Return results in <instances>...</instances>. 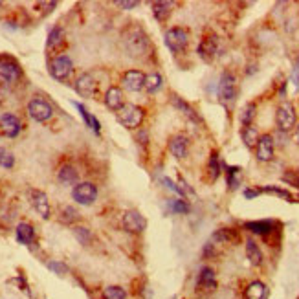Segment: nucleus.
I'll return each instance as SVG.
<instances>
[{
	"mask_svg": "<svg viewBox=\"0 0 299 299\" xmlns=\"http://www.w3.org/2000/svg\"><path fill=\"white\" fill-rule=\"evenodd\" d=\"M123 44L131 57H143L151 48V42H149V39H147L145 31L138 26H132L125 31Z\"/></svg>",
	"mask_w": 299,
	"mask_h": 299,
	"instance_id": "obj_1",
	"label": "nucleus"
},
{
	"mask_svg": "<svg viewBox=\"0 0 299 299\" xmlns=\"http://www.w3.org/2000/svg\"><path fill=\"white\" fill-rule=\"evenodd\" d=\"M163 40H165V46H167L173 53H182L184 50H187L189 33H187L184 28H171V30L165 31Z\"/></svg>",
	"mask_w": 299,
	"mask_h": 299,
	"instance_id": "obj_2",
	"label": "nucleus"
},
{
	"mask_svg": "<svg viewBox=\"0 0 299 299\" xmlns=\"http://www.w3.org/2000/svg\"><path fill=\"white\" fill-rule=\"evenodd\" d=\"M143 118H145V110L141 109V106L131 105V103L123 105V109H121L118 112L119 123L123 125V127H127V129H136V127H140L141 121H143Z\"/></svg>",
	"mask_w": 299,
	"mask_h": 299,
	"instance_id": "obj_3",
	"label": "nucleus"
},
{
	"mask_svg": "<svg viewBox=\"0 0 299 299\" xmlns=\"http://www.w3.org/2000/svg\"><path fill=\"white\" fill-rule=\"evenodd\" d=\"M219 99L224 105H231L237 99V79L231 72H224L219 81Z\"/></svg>",
	"mask_w": 299,
	"mask_h": 299,
	"instance_id": "obj_4",
	"label": "nucleus"
},
{
	"mask_svg": "<svg viewBox=\"0 0 299 299\" xmlns=\"http://www.w3.org/2000/svg\"><path fill=\"white\" fill-rule=\"evenodd\" d=\"M295 121H297V116H295V109L292 103L285 101L277 106V112H275V123L281 132H288L294 129Z\"/></svg>",
	"mask_w": 299,
	"mask_h": 299,
	"instance_id": "obj_5",
	"label": "nucleus"
},
{
	"mask_svg": "<svg viewBox=\"0 0 299 299\" xmlns=\"http://www.w3.org/2000/svg\"><path fill=\"white\" fill-rule=\"evenodd\" d=\"M28 114L35 121H48L53 116V109L48 101H44L42 97H33L30 103H28Z\"/></svg>",
	"mask_w": 299,
	"mask_h": 299,
	"instance_id": "obj_6",
	"label": "nucleus"
},
{
	"mask_svg": "<svg viewBox=\"0 0 299 299\" xmlns=\"http://www.w3.org/2000/svg\"><path fill=\"white\" fill-rule=\"evenodd\" d=\"M72 197L81 206H90L97 198V187L94 184H90V182H81V184H77L74 187Z\"/></svg>",
	"mask_w": 299,
	"mask_h": 299,
	"instance_id": "obj_7",
	"label": "nucleus"
},
{
	"mask_svg": "<svg viewBox=\"0 0 299 299\" xmlns=\"http://www.w3.org/2000/svg\"><path fill=\"white\" fill-rule=\"evenodd\" d=\"M72 68H74L72 59L68 57V55H59V57L53 59L52 65H50V74H52V77H55L57 81H65L66 77L72 74Z\"/></svg>",
	"mask_w": 299,
	"mask_h": 299,
	"instance_id": "obj_8",
	"label": "nucleus"
},
{
	"mask_svg": "<svg viewBox=\"0 0 299 299\" xmlns=\"http://www.w3.org/2000/svg\"><path fill=\"white\" fill-rule=\"evenodd\" d=\"M123 228L127 229V231H131V233H141V231H145V228H147V220L140 211L129 209L123 215Z\"/></svg>",
	"mask_w": 299,
	"mask_h": 299,
	"instance_id": "obj_9",
	"label": "nucleus"
},
{
	"mask_svg": "<svg viewBox=\"0 0 299 299\" xmlns=\"http://www.w3.org/2000/svg\"><path fill=\"white\" fill-rule=\"evenodd\" d=\"M215 288H217L215 272H213L211 268H207V266L200 268L198 277H197V290L200 292V294H211V292H215Z\"/></svg>",
	"mask_w": 299,
	"mask_h": 299,
	"instance_id": "obj_10",
	"label": "nucleus"
},
{
	"mask_svg": "<svg viewBox=\"0 0 299 299\" xmlns=\"http://www.w3.org/2000/svg\"><path fill=\"white\" fill-rule=\"evenodd\" d=\"M22 70L13 59H4L0 62V79L6 83H17L20 79Z\"/></svg>",
	"mask_w": 299,
	"mask_h": 299,
	"instance_id": "obj_11",
	"label": "nucleus"
},
{
	"mask_svg": "<svg viewBox=\"0 0 299 299\" xmlns=\"http://www.w3.org/2000/svg\"><path fill=\"white\" fill-rule=\"evenodd\" d=\"M22 123L15 114H4L0 118V132L8 138H17L20 134Z\"/></svg>",
	"mask_w": 299,
	"mask_h": 299,
	"instance_id": "obj_12",
	"label": "nucleus"
},
{
	"mask_svg": "<svg viewBox=\"0 0 299 299\" xmlns=\"http://www.w3.org/2000/svg\"><path fill=\"white\" fill-rule=\"evenodd\" d=\"M123 87L129 92H140L145 87V74L140 70H129L123 74Z\"/></svg>",
	"mask_w": 299,
	"mask_h": 299,
	"instance_id": "obj_13",
	"label": "nucleus"
},
{
	"mask_svg": "<svg viewBox=\"0 0 299 299\" xmlns=\"http://www.w3.org/2000/svg\"><path fill=\"white\" fill-rule=\"evenodd\" d=\"M169 149H171L173 156L178 160H184L189 154V140L184 134H175L169 141Z\"/></svg>",
	"mask_w": 299,
	"mask_h": 299,
	"instance_id": "obj_14",
	"label": "nucleus"
},
{
	"mask_svg": "<svg viewBox=\"0 0 299 299\" xmlns=\"http://www.w3.org/2000/svg\"><path fill=\"white\" fill-rule=\"evenodd\" d=\"M273 158V136L263 134L257 141V160L259 162H270Z\"/></svg>",
	"mask_w": 299,
	"mask_h": 299,
	"instance_id": "obj_15",
	"label": "nucleus"
},
{
	"mask_svg": "<svg viewBox=\"0 0 299 299\" xmlns=\"http://www.w3.org/2000/svg\"><path fill=\"white\" fill-rule=\"evenodd\" d=\"M75 90H77V94L83 97H92L97 90V83L90 74H83L77 77V81H75Z\"/></svg>",
	"mask_w": 299,
	"mask_h": 299,
	"instance_id": "obj_16",
	"label": "nucleus"
},
{
	"mask_svg": "<svg viewBox=\"0 0 299 299\" xmlns=\"http://www.w3.org/2000/svg\"><path fill=\"white\" fill-rule=\"evenodd\" d=\"M217 52H219V40H217V37H206L198 44V55L207 62L215 59Z\"/></svg>",
	"mask_w": 299,
	"mask_h": 299,
	"instance_id": "obj_17",
	"label": "nucleus"
},
{
	"mask_svg": "<svg viewBox=\"0 0 299 299\" xmlns=\"http://www.w3.org/2000/svg\"><path fill=\"white\" fill-rule=\"evenodd\" d=\"M31 204H33L35 211L42 219H50L52 209H50V200L46 197V193H42V191H31Z\"/></svg>",
	"mask_w": 299,
	"mask_h": 299,
	"instance_id": "obj_18",
	"label": "nucleus"
},
{
	"mask_svg": "<svg viewBox=\"0 0 299 299\" xmlns=\"http://www.w3.org/2000/svg\"><path fill=\"white\" fill-rule=\"evenodd\" d=\"M105 105L109 106L110 110L119 112V110L123 109V105H125L123 90L118 88V87H110L109 90H106V94H105Z\"/></svg>",
	"mask_w": 299,
	"mask_h": 299,
	"instance_id": "obj_19",
	"label": "nucleus"
},
{
	"mask_svg": "<svg viewBox=\"0 0 299 299\" xmlns=\"http://www.w3.org/2000/svg\"><path fill=\"white\" fill-rule=\"evenodd\" d=\"M244 228L251 231V233L261 235V237H268L273 231V228H275V222L273 220H251V222L244 224Z\"/></svg>",
	"mask_w": 299,
	"mask_h": 299,
	"instance_id": "obj_20",
	"label": "nucleus"
},
{
	"mask_svg": "<svg viewBox=\"0 0 299 299\" xmlns=\"http://www.w3.org/2000/svg\"><path fill=\"white\" fill-rule=\"evenodd\" d=\"M270 290L268 286L263 281H251L244 290V297L246 299H268Z\"/></svg>",
	"mask_w": 299,
	"mask_h": 299,
	"instance_id": "obj_21",
	"label": "nucleus"
},
{
	"mask_svg": "<svg viewBox=\"0 0 299 299\" xmlns=\"http://www.w3.org/2000/svg\"><path fill=\"white\" fill-rule=\"evenodd\" d=\"M233 241H239V233L231 228H220L211 235V242L217 244H231Z\"/></svg>",
	"mask_w": 299,
	"mask_h": 299,
	"instance_id": "obj_22",
	"label": "nucleus"
},
{
	"mask_svg": "<svg viewBox=\"0 0 299 299\" xmlns=\"http://www.w3.org/2000/svg\"><path fill=\"white\" fill-rule=\"evenodd\" d=\"M17 241L20 242V244L30 246L31 242L35 241V229H33V226L28 224V222H20V224L17 226Z\"/></svg>",
	"mask_w": 299,
	"mask_h": 299,
	"instance_id": "obj_23",
	"label": "nucleus"
},
{
	"mask_svg": "<svg viewBox=\"0 0 299 299\" xmlns=\"http://www.w3.org/2000/svg\"><path fill=\"white\" fill-rule=\"evenodd\" d=\"M246 257L250 261V264H253V266H261L263 264V251H261L259 244L253 239H248L246 241Z\"/></svg>",
	"mask_w": 299,
	"mask_h": 299,
	"instance_id": "obj_24",
	"label": "nucleus"
},
{
	"mask_svg": "<svg viewBox=\"0 0 299 299\" xmlns=\"http://www.w3.org/2000/svg\"><path fill=\"white\" fill-rule=\"evenodd\" d=\"M153 13H154V17H156V20L165 22L173 13V4L171 2H163V0L154 2L153 4Z\"/></svg>",
	"mask_w": 299,
	"mask_h": 299,
	"instance_id": "obj_25",
	"label": "nucleus"
},
{
	"mask_svg": "<svg viewBox=\"0 0 299 299\" xmlns=\"http://www.w3.org/2000/svg\"><path fill=\"white\" fill-rule=\"evenodd\" d=\"M206 171H207V178H209V182H215L220 176V173H222V163H220L219 153H215V151L211 153V158H209V162H207Z\"/></svg>",
	"mask_w": 299,
	"mask_h": 299,
	"instance_id": "obj_26",
	"label": "nucleus"
},
{
	"mask_svg": "<svg viewBox=\"0 0 299 299\" xmlns=\"http://www.w3.org/2000/svg\"><path fill=\"white\" fill-rule=\"evenodd\" d=\"M74 105H75V109L79 110V114H81V118L84 119V123H87V127H90L94 132H96V134H99V131H101V125H99V121H97L96 116L90 114V112L87 110V106L81 105V103H74Z\"/></svg>",
	"mask_w": 299,
	"mask_h": 299,
	"instance_id": "obj_27",
	"label": "nucleus"
},
{
	"mask_svg": "<svg viewBox=\"0 0 299 299\" xmlns=\"http://www.w3.org/2000/svg\"><path fill=\"white\" fill-rule=\"evenodd\" d=\"M57 178H59V182H62V184H77V180H79V173L75 171V167H72V165H62L57 173Z\"/></svg>",
	"mask_w": 299,
	"mask_h": 299,
	"instance_id": "obj_28",
	"label": "nucleus"
},
{
	"mask_svg": "<svg viewBox=\"0 0 299 299\" xmlns=\"http://www.w3.org/2000/svg\"><path fill=\"white\" fill-rule=\"evenodd\" d=\"M62 44H65V30H62L61 26H55L50 31L46 46H48L50 50H57V48H61Z\"/></svg>",
	"mask_w": 299,
	"mask_h": 299,
	"instance_id": "obj_29",
	"label": "nucleus"
},
{
	"mask_svg": "<svg viewBox=\"0 0 299 299\" xmlns=\"http://www.w3.org/2000/svg\"><path fill=\"white\" fill-rule=\"evenodd\" d=\"M242 136V141H244V145L248 147V149H253V147H257V141H259V132H257L255 127H244L241 132Z\"/></svg>",
	"mask_w": 299,
	"mask_h": 299,
	"instance_id": "obj_30",
	"label": "nucleus"
},
{
	"mask_svg": "<svg viewBox=\"0 0 299 299\" xmlns=\"http://www.w3.org/2000/svg\"><path fill=\"white\" fill-rule=\"evenodd\" d=\"M162 84H163V77H162V74H158V72H153V74H149V75H145V90L149 94H156L162 88Z\"/></svg>",
	"mask_w": 299,
	"mask_h": 299,
	"instance_id": "obj_31",
	"label": "nucleus"
},
{
	"mask_svg": "<svg viewBox=\"0 0 299 299\" xmlns=\"http://www.w3.org/2000/svg\"><path fill=\"white\" fill-rule=\"evenodd\" d=\"M173 105H175L176 109L180 110L182 114L187 116V118H189V119H193V121H197V123H198V121H200V118H198V116H197V112H195V110L191 109V105H187V103H185L184 99H180V97H178V96H173Z\"/></svg>",
	"mask_w": 299,
	"mask_h": 299,
	"instance_id": "obj_32",
	"label": "nucleus"
},
{
	"mask_svg": "<svg viewBox=\"0 0 299 299\" xmlns=\"http://www.w3.org/2000/svg\"><path fill=\"white\" fill-rule=\"evenodd\" d=\"M103 299H127V292L118 285H110L103 288Z\"/></svg>",
	"mask_w": 299,
	"mask_h": 299,
	"instance_id": "obj_33",
	"label": "nucleus"
},
{
	"mask_svg": "<svg viewBox=\"0 0 299 299\" xmlns=\"http://www.w3.org/2000/svg\"><path fill=\"white\" fill-rule=\"evenodd\" d=\"M228 187L235 191L241 185V169L239 167H228Z\"/></svg>",
	"mask_w": 299,
	"mask_h": 299,
	"instance_id": "obj_34",
	"label": "nucleus"
},
{
	"mask_svg": "<svg viewBox=\"0 0 299 299\" xmlns=\"http://www.w3.org/2000/svg\"><path fill=\"white\" fill-rule=\"evenodd\" d=\"M255 103H250V105H246V109L242 110V116H241V121L244 127H250L251 121H253V118H255Z\"/></svg>",
	"mask_w": 299,
	"mask_h": 299,
	"instance_id": "obj_35",
	"label": "nucleus"
},
{
	"mask_svg": "<svg viewBox=\"0 0 299 299\" xmlns=\"http://www.w3.org/2000/svg\"><path fill=\"white\" fill-rule=\"evenodd\" d=\"M261 193L275 195V197H281V198H285V200H288V202H292V195L288 193V191H285V189H281V187H277V185H264L263 189H261Z\"/></svg>",
	"mask_w": 299,
	"mask_h": 299,
	"instance_id": "obj_36",
	"label": "nucleus"
},
{
	"mask_svg": "<svg viewBox=\"0 0 299 299\" xmlns=\"http://www.w3.org/2000/svg\"><path fill=\"white\" fill-rule=\"evenodd\" d=\"M169 209L173 213H187L189 211V204L185 202L184 198H176V200H169Z\"/></svg>",
	"mask_w": 299,
	"mask_h": 299,
	"instance_id": "obj_37",
	"label": "nucleus"
},
{
	"mask_svg": "<svg viewBox=\"0 0 299 299\" xmlns=\"http://www.w3.org/2000/svg\"><path fill=\"white\" fill-rule=\"evenodd\" d=\"M0 165L4 169H11L15 165V158H13V154L9 153L8 149H0Z\"/></svg>",
	"mask_w": 299,
	"mask_h": 299,
	"instance_id": "obj_38",
	"label": "nucleus"
},
{
	"mask_svg": "<svg viewBox=\"0 0 299 299\" xmlns=\"http://www.w3.org/2000/svg\"><path fill=\"white\" fill-rule=\"evenodd\" d=\"M79 219V215H77V211H75L72 206H66L62 207V211H61V220L65 222V224H72L74 220Z\"/></svg>",
	"mask_w": 299,
	"mask_h": 299,
	"instance_id": "obj_39",
	"label": "nucleus"
},
{
	"mask_svg": "<svg viewBox=\"0 0 299 299\" xmlns=\"http://www.w3.org/2000/svg\"><path fill=\"white\" fill-rule=\"evenodd\" d=\"M74 235L77 237V241H79L81 244H88V242H90V239H92L90 229L83 228V226H79V228H74Z\"/></svg>",
	"mask_w": 299,
	"mask_h": 299,
	"instance_id": "obj_40",
	"label": "nucleus"
},
{
	"mask_svg": "<svg viewBox=\"0 0 299 299\" xmlns=\"http://www.w3.org/2000/svg\"><path fill=\"white\" fill-rule=\"evenodd\" d=\"M162 182H163V184H165V187H167V189H171V191H173V193L180 195V197H185L184 191H182V187H178V185H176L175 182L171 180V178H167V176H163Z\"/></svg>",
	"mask_w": 299,
	"mask_h": 299,
	"instance_id": "obj_41",
	"label": "nucleus"
},
{
	"mask_svg": "<svg viewBox=\"0 0 299 299\" xmlns=\"http://www.w3.org/2000/svg\"><path fill=\"white\" fill-rule=\"evenodd\" d=\"M48 268L52 270V272L57 273V275H65V273L68 272V268H66V264L57 263V261H52V263H48Z\"/></svg>",
	"mask_w": 299,
	"mask_h": 299,
	"instance_id": "obj_42",
	"label": "nucleus"
},
{
	"mask_svg": "<svg viewBox=\"0 0 299 299\" xmlns=\"http://www.w3.org/2000/svg\"><path fill=\"white\" fill-rule=\"evenodd\" d=\"M283 180L285 182H288V184H292V185H295V187H299V175L297 173H286L285 176H283Z\"/></svg>",
	"mask_w": 299,
	"mask_h": 299,
	"instance_id": "obj_43",
	"label": "nucleus"
},
{
	"mask_svg": "<svg viewBox=\"0 0 299 299\" xmlns=\"http://www.w3.org/2000/svg\"><path fill=\"white\" fill-rule=\"evenodd\" d=\"M292 83H294L295 88H299V59L295 61L294 70H292Z\"/></svg>",
	"mask_w": 299,
	"mask_h": 299,
	"instance_id": "obj_44",
	"label": "nucleus"
},
{
	"mask_svg": "<svg viewBox=\"0 0 299 299\" xmlns=\"http://www.w3.org/2000/svg\"><path fill=\"white\" fill-rule=\"evenodd\" d=\"M116 6H119V8H123V9H132V8H136L138 2H134V0H131V2H121V0H118Z\"/></svg>",
	"mask_w": 299,
	"mask_h": 299,
	"instance_id": "obj_45",
	"label": "nucleus"
},
{
	"mask_svg": "<svg viewBox=\"0 0 299 299\" xmlns=\"http://www.w3.org/2000/svg\"><path fill=\"white\" fill-rule=\"evenodd\" d=\"M261 195V189H244V197L246 198H255Z\"/></svg>",
	"mask_w": 299,
	"mask_h": 299,
	"instance_id": "obj_46",
	"label": "nucleus"
},
{
	"mask_svg": "<svg viewBox=\"0 0 299 299\" xmlns=\"http://www.w3.org/2000/svg\"><path fill=\"white\" fill-rule=\"evenodd\" d=\"M294 141L299 145V125H297V129H295V132H294Z\"/></svg>",
	"mask_w": 299,
	"mask_h": 299,
	"instance_id": "obj_47",
	"label": "nucleus"
},
{
	"mask_svg": "<svg viewBox=\"0 0 299 299\" xmlns=\"http://www.w3.org/2000/svg\"><path fill=\"white\" fill-rule=\"evenodd\" d=\"M0 6H2V2H0Z\"/></svg>",
	"mask_w": 299,
	"mask_h": 299,
	"instance_id": "obj_48",
	"label": "nucleus"
}]
</instances>
